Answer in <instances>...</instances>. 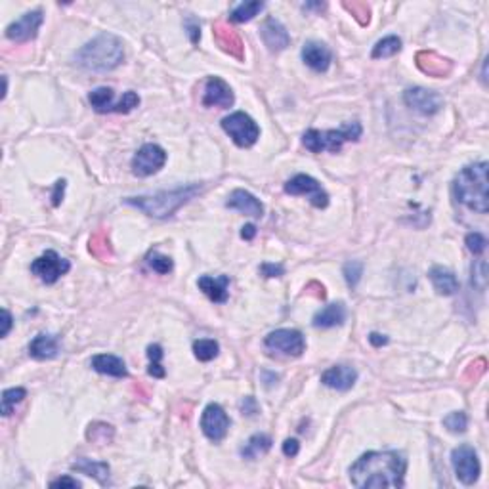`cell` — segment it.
<instances>
[{
	"instance_id": "obj_1",
	"label": "cell",
	"mask_w": 489,
	"mask_h": 489,
	"mask_svg": "<svg viewBox=\"0 0 489 489\" xmlns=\"http://www.w3.org/2000/svg\"><path fill=\"white\" fill-rule=\"evenodd\" d=\"M407 461L397 451H369L350 466L352 483L359 489L404 488Z\"/></svg>"
},
{
	"instance_id": "obj_2",
	"label": "cell",
	"mask_w": 489,
	"mask_h": 489,
	"mask_svg": "<svg viewBox=\"0 0 489 489\" xmlns=\"http://www.w3.org/2000/svg\"><path fill=\"white\" fill-rule=\"evenodd\" d=\"M75 63L86 71L107 73L125 61V47L115 35L101 33L90 42H86L79 52L75 54Z\"/></svg>"
},
{
	"instance_id": "obj_3",
	"label": "cell",
	"mask_w": 489,
	"mask_h": 489,
	"mask_svg": "<svg viewBox=\"0 0 489 489\" xmlns=\"http://www.w3.org/2000/svg\"><path fill=\"white\" fill-rule=\"evenodd\" d=\"M488 163H474L464 166L457 174L453 182V195L461 205L469 206L470 211L485 214L489 211V193H488Z\"/></svg>"
},
{
	"instance_id": "obj_4",
	"label": "cell",
	"mask_w": 489,
	"mask_h": 489,
	"mask_svg": "<svg viewBox=\"0 0 489 489\" xmlns=\"http://www.w3.org/2000/svg\"><path fill=\"white\" fill-rule=\"evenodd\" d=\"M201 185L190 184L184 187H176L171 192H157L153 195H140V197H126L123 203L128 206H134L138 211L146 212L151 218H168L180 206L190 203L197 193H201Z\"/></svg>"
},
{
	"instance_id": "obj_5",
	"label": "cell",
	"mask_w": 489,
	"mask_h": 489,
	"mask_svg": "<svg viewBox=\"0 0 489 489\" xmlns=\"http://www.w3.org/2000/svg\"><path fill=\"white\" fill-rule=\"evenodd\" d=\"M361 132H364V128H361V125L357 120L346 123L340 130H323L321 132V130L310 128L302 136V144L311 153H337L342 149L344 142H357V140L361 138Z\"/></svg>"
},
{
	"instance_id": "obj_6",
	"label": "cell",
	"mask_w": 489,
	"mask_h": 489,
	"mask_svg": "<svg viewBox=\"0 0 489 489\" xmlns=\"http://www.w3.org/2000/svg\"><path fill=\"white\" fill-rule=\"evenodd\" d=\"M222 128L239 147L254 146L260 138V126L256 125V120L243 111H235L222 119Z\"/></svg>"
},
{
	"instance_id": "obj_7",
	"label": "cell",
	"mask_w": 489,
	"mask_h": 489,
	"mask_svg": "<svg viewBox=\"0 0 489 489\" xmlns=\"http://www.w3.org/2000/svg\"><path fill=\"white\" fill-rule=\"evenodd\" d=\"M451 464L455 469V476L459 478V482L464 485H474L480 478V461H478L476 450L463 443L455 450L451 451Z\"/></svg>"
},
{
	"instance_id": "obj_8",
	"label": "cell",
	"mask_w": 489,
	"mask_h": 489,
	"mask_svg": "<svg viewBox=\"0 0 489 489\" xmlns=\"http://www.w3.org/2000/svg\"><path fill=\"white\" fill-rule=\"evenodd\" d=\"M264 346L271 352H279L283 356L300 357L306 350L304 335L297 329L271 330L264 338Z\"/></svg>"
},
{
	"instance_id": "obj_9",
	"label": "cell",
	"mask_w": 489,
	"mask_h": 489,
	"mask_svg": "<svg viewBox=\"0 0 489 489\" xmlns=\"http://www.w3.org/2000/svg\"><path fill=\"white\" fill-rule=\"evenodd\" d=\"M69 270H71L69 260L61 258L56 251H47L44 254H40L39 258H35L33 264H31V271L42 283L47 285H54L61 276H66Z\"/></svg>"
},
{
	"instance_id": "obj_10",
	"label": "cell",
	"mask_w": 489,
	"mask_h": 489,
	"mask_svg": "<svg viewBox=\"0 0 489 489\" xmlns=\"http://www.w3.org/2000/svg\"><path fill=\"white\" fill-rule=\"evenodd\" d=\"M285 192L289 195H308L310 203L316 209H325L329 205V193L325 192L318 180L308 174H297L285 184Z\"/></svg>"
},
{
	"instance_id": "obj_11",
	"label": "cell",
	"mask_w": 489,
	"mask_h": 489,
	"mask_svg": "<svg viewBox=\"0 0 489 489\" xmlns=\"http://www.w3.org/2000/svg\"><path fill=\"white\" fill-rule=\"evenodd\" d=\"M166 163V151L157 144H146L138 149L132 159V174L138 178H147L159 172Z\"/></svg>"
},
{
	"instance_id": "obj_12",
	"label": "cell",
	"mask_w": 489,
	"mask_h": 489,
	"mask_svg": "<svg viewBox=\"0 0 489 489\" xmlns=\"http://www.w3.org/2000/svg\"><path fill=\"white\" fill-rule=\"evenodd\" d=\"M201 430L211 442H222L230 430V416L218 404H209L201 415Z\"/></svg>"
},
{
	"instance_id": "obj_13",
	"label": "cell",
	"mask_w": 489,
	"mask_h": 489,
	"mask_svg": "<svg viewBox=\"0 0 489 489\" xmlns=\"http://www.w3.org/2000/svg\"><path fill=\"white\" fill-rule=\"evenodd\" d=\"M405 106L421 115H436L443 107V98L434 90H426L423 86L407 88L404 94Z\"/></svg>"
},
{
	"instance_id": "obj_14",
	"label": "cell",
	"mask_w": 489,
	"mask_h": 489,
	"mask_svg": "<svg viewBox=\"0 0 489 489\" xmlns=\"http://www.w3.org/2000/svg\"><path fill=\"white\" fill-rule=\"evenodd\" d=\"M44 21L42 10H33V12L23 13V18L13 21L6 27V37L13 42H29L39 35V29Z\"/></svg>"
},
{
	"instance_id": "obj_15",
	"label": "cell",
	"mask_w": 489,
	"mask_h": 489,
	"mask_svg": "<svg viewBox=\"0 0 489 489\" xmlns=\"http://www.w3.org/2000/svg\"><path fill=\"white\" fill-rule=\"evenodd\" d=\"M212 37H214V40H216V44L220 47V50H224L225 54H230V56L235 58V60L239 61L244 60L243 40H241V37H239V33L233 29V27L218 21V23H214V27H212Z\"/></svg>"
},
{
	"instance_id": "obj_16",
	"label": "cell",
	"mask_w": 489,
	"mask_h": 489,
	"mask_svg": "<svg viewBox=\"0 0 489 489\" xmlns=\"http://www.w3.org/2000/svg\"><path fill=\"white\" fill-rule=\"evenodd\" d=\"M233 92L230 85L220 77H209L205 85V96H203V106L205 107H220V109H230L233 106Z\"/></svg>"
},
{
	"instance_id": "obj_17",
	"label": "cell",
	"mask_w": 489,
	"mask_h": 489,
	"mask_svg": "<svg viewBox=\"0 0 489 489\" xmlns=\"http://www.w3.org/2000/svg\"><path fill=\"white\" fill-rule=\"evenodd\" d=\"M416 67L423 71L424 75H430V77H436V79H443L447 77L453 71V61L443 58L438 52H432V50H423V52L416 54Z\"/></svg>"
},
{
	"instance_id": "obj_18",
	"label": "cell",
	"mask_w": 489,
	"mask_h": 489,
	"mask_svg": "<svg viewBox=\"0 0 489 489\" xmlns=\"http://www.w3.org/2000/svg\"><path fill=\"white\" fill-rule=\"evenodd\" d=\"M260 37H262V40H264V44L268 47L270 52H281V50H285V48L291 44V37L287 33V29L276 18H268L262 23Z\"/></svg>"
},
{
	"instance_id": "obj_19",
	"label": "cell",
	"mask_w": 489,
	"mask_h": 489,
	"mask_svg": "<svg viewBox=\"0 0 489 489\" xmlns=\"http://www.w3.org/2000/svg\"><path fill=\"white\" fill-rule=\"evenodd\" d=\"M357 380V371L350 365H335L321 375V383L325 386H329L333 390L346 392L350 390L352 386Z\"/></svg>"
},
{
	"instance_id": "obj_20",
	"label": "cell",
	"mask_w": 489,
	"mask_h": 489,
	"mask_svg": "<svg viewBox=\"0 0 489 489\" xmlns=\"http://www.w3.org/2000/svg\"><path fill=\"white\" fill-rule=\"evenodd\" d=\"M225 206L233 209V211L243 212V214L252 216V218H260L264 214V205L260 203V199L254 197L247 190H235V192L230 193V197L225 201Z\"/></svg>"
},
{
	"instance_id": "obj_21",
	"label": "cell",
	"mask_w": 489,
	"mask_h": 489,
	"mask_svg": "<svg viewBox=\"0 0 489 489\" xmlns=\"http://www.w3.org/2000/svg\"><path fill=\"white\" fill-rule=\"evenodd\" d=\"M302 60L310 69L318 71V73H325L330 66V60H333V54L323 42H318V40H310L306 42L304 48H302Z\"/></svg>"
},
{
	"instance_id": "obj_22",
	"label": "cell",
	"mask_w": 489,
	"mask_h": 489,
	"mask_svg": "<svg viewBox=\"0 0 489 489\" xmlns=\"http://www.w3.org/2000/svg\"><path fill=\"white\" fill-rule=\"evenodd\" d=\"M197 285L199 289L205 292L212 302H216V304L228 302V287H230V278H228V276H220V278L201 276Z\"/></svg>"
},
{
	"instance_id": "obj_23",
	"label": "cell",
	"mask_w": 489,
	"mask_h": 489,
	"mask_svg": "<svg viewBox=\"0 0 489 489\" xmlns=\"http://www.w3.org/2000/svg\"><path fill=\"white\" fill-rule=\"evenodd\" d=\"M90 365H92L94 371H98L101 375H107V377H128V369H126L125 361H123L120 357L113 356V354H99V356H94Z\"/></svg>"
},
{
	"instance_id": "obj_24",
	"label": "cell",
	"mask_w": 489,
	"mask_h": 489,
	"mask_svg": "<svg viewBox=\"0 0 489 489\" xmlns=\"http://www.w3.org/2000/svg\"><path fill=\"white\" fill-rule=\"evenodd\" d=\"M58 352H60V340L56 335L42 333V335H37L29 344V356L39 359V361L52 359V357L58 356Z\"/></svg>"
},
{
	"instance_id": "obj_25",
	"label": "cell",
	"mask_w": 489,
	"mask_h": 489,
	"mask_svg": "<svg viewBox=\"0 0 489 489\" xmlns=\"http://www.w3.org/2000/svg\"><path fill=\"white\" fill-rule=\"evenodd\" d=\"M344 321H346V306L342 302H335V304L325 306L323 310H319L311 319V325L318 329H330V327L342 325Z\"/></svg>"
},
{
	"instance_id": "obj_26",
	"label": "cell",
	"mask_w": 489,
	"mask_h": 489,
	"mask_svg": "<svg viewBox=\"0 0 489 489\" xmlns=\"http://www.w3.org/2000/svg\"><path fill=\"white\" fill-rule=\"evenodd\" d=\"M430 281L434 285V289L438 291V295H443V297H453L457 291H459V281H457L455 273L447 268H442V266H434L428 273Z\"/></svg>"
},
{
	"instance_id": "obj_27",
	"label": "cell",
	"mask_w": 489,
	"mask_h": 489,
	"mask_svg": "<svg viewBox=\"0 0 489 489\" xmlns=\"http://www.w3.org/2000/svg\"><path fill=\"white\" fill-rule=\"evenodd\" d=\"M71 469L77 470V472H82L86 476H92L101 485L109 483V464L107 463H98V461H92V459H77L71 464Z\"/></svg>"
},
{
	"instance_id": "obj_28",
	"label": "cell",
	"mask_w": 489,
	"mask_h": 489,
	"mask_svg": "<svg viewBox=\"0 0 489 489\" xmlns=\"http://www.w3.org/2000/svg\"><path fill=\"white\" fill-rule=\"evenodd\" d=\"M113 98H115V94H113L111 88H107V86H99V88H96V90L90 92L88 101H90V106L94 107V111L117 113L119 101H115Z\"/></svg>"
},
{
	"instance_id": "obj_29",
	"label": "cell",
	"mask_w": 489,
	"mask_h": 489,
	"mask_svg": "<svg viewBox=\"0 0 489 489\" xmlns=\"http://www.w3.org/2000/svg\"><path fill=\"white\" fill-rule=\"evenodd\" d=\"M271 438L268 434H254V436L249 438V442L244 443L241 447V457L243 459H249V461H254L260 455H266L268 451L271 450Z\"/></svg>"
},
{
	"instance_id": "obj_30",
	"label": "cell",
	"mask_w": 489,
	"mask_h": 489,
	"mask_svg": "<svg viewBox=\"0 0 489 489\" xmlns=\"http://www.w3.org/2000/svg\"><path fill=\"white\" fill-rule=\"evenodd\" d=\"M88 251L92 256H96L98 260H111L113 258V247L111 241H109V233L107 230H98V232L92 233L90 237V243H88Z\"/></svg>"
},
{
	"instance_id": "obj_31",
	"label": "cell",
	"mask_w": 489,
	"mask_h": 489,
	"mask_svg": "<svg viewBox=\"0 0 489 489\" xmlns=\"http://www.w3.org/2000/svg\"><path fill=\"white\" fill-rule=\"evenodd\" d=\"M264 2L260 0H251V2H241L239 6H235L230 13V21L233 23H244V21H251L254 16L264 10Z\"/></svg>"
},
{
	"instance_id": "obj_32",
	"label": "cell",
	"mask_w": 489,
	"mask_h": 489,
	"mask_svg": "<svg viewBox=\"0 0 489 489\" xmlns=\"http://www.w3.org/2000/svg\"><path fill=\"white\" fill-rule=\"evenodd\" d=\"M400 50H402V39L396 37V35H390V37H384L383 40H378L377 44L373 47L371 58L373 60H384V58L396 56Z\"/></svg>"
},
{
	"instance_id": "obj_33",
	"label": "cell",
	"mask_w": 489,
	"mask_h": 489,
	"mask_svg": "<svg viewBox=\"0 0 489 489\" xmlns=\"http://www.w3.org/2000/svg\"><path fill=\"white\" fill-rule=\"evenodd\" d=\"M218 342L212 340V338H201V340L193 342V354H195L199 361H211V359L218 356Z\"/></svg>"
},
{
	"instance_id": "obj_34",
	"label": "cell",
	"mask_w": 489,
	"mask_h": 489,
	"mask_svg": "<svg viewBox=\"0 0 489 489\" xmlns=\"http://www.w3.org/2000/svg\"><path fill=\"white\" fill-rule=\"evenodd\" d=\"M147 357H149L147 373H149L153 378H165V367L161 364V359H163V348H161L159 344H149V346H147Z\"/></svg>"
},
{
	"instance_id": "obj_35",
	"label": "cell",
	"mask_w": 489,
	"mask_h": 489,
	"mask_svg": "<svg viewBox=\"0 0 489 489\" xmlns=\"http://www.w3.org/2000/svg\"><path fill=\"white\" fill-rule=\"evenodd\" d=\"M27 396L25 388H8L2 392V415L10 416L12 411L16 409V405L23 402V397Z\"/></svg>"
},
{
	"instance_id": "obj_36",
	"label": "cell",
	"mask_w": 489,
	"mask_h": 489,
	"mask_svg": "<svg viewBox=\"0 0 489 489\" xmlns=\"http://www.w3.org/2000/svg\"><path fill=\"white\" fill-rule=\"evenodd\" d=\"M342 6L346 8L352 16H354V20H356L359 25H369L371 8L367 2H359V0H356V2H344Z\"/></svg>"
},
{
	"instance_id": "obj_37",
	"label": "cell",
	"mask_w": 489,
	"mask_h": 489,
	"mask_svg": "<svg viewBox=\"0 0 489 489\" xmlns=\"http://www.w3.org/2000/svg\"><path fill=\"white\" fill-rule=\"evenodd\" d=\"M147 264L151 266L153 271H157V273H161V276L171 273L172 268H174L172 258L165 256V254H161L159 251H153V252H149V254H147Z\"/></svg>"
},
{
	"instance_id": "obj_38",
	"label": "cell",
	"mask_w": 489,
	"mask_h": 489,
	"mask_svg": "<svg viewBox=\"0 0 489 489\" xmlns=\"http://www.w3.org/2000/svg\"><path fill=\"white\" fill-rule=\"evenodd\" d=\"M443 426L453 434H463L464 430L469 428V416L464 415L463 411H453L443 419Z\"/></svg>"
},
{
	"instance_id": "obj_39",
	"label": "cell",
	"mask_w": 489,
	"mask_h": 489,
	"mask_svg": "<svg viewBox=\"0 0 489 489\" xmlns=\"http://www.w3.org/2000/svg\"><path fill=\"white\" fill-rule=\"evenodd\" d=\"M86 438H88V440H90V442H94V443L111 442L113 426H109V424H104V423L90 424V428H88V434H86Z\"/></svg>"
},
{
	"instance_id": "obj_40",
	"label": "cell",
	"mask_w": 489,
	"mask_h": 489,
	"mask_svg": "<svg viewBox=\"0 0 489 489\" xmlns=\"http://www.w3.org/2000/svg\"><path fill=\"white\" fill-rule=\"evenodd\" d=\"M342 273H344V279H346V283H348V287H350V289H356L357 283H359V279H361V276H364V264H361L359 260L346 262L342 268Z\"/></svg>"
},
{
	"instance_id": "obj_41",
	"label": "cell",
	"mask_w": 489,
	"mask_h": 489,
	"mask_svg": "<svg viewBox=\"0 0 489 489\" xmlns=\"http://www.w3.org/2000/svg\"><path fill=\"white\" fill-rule=\"evenodd\" d=\"M488 283V264L483 260H476L472 264V287H476L482 292Z\"/></svg>"
},
{
	"instance_id": "obj_42",
	"label": "cell",
	"mask_w": 489,
	"mask_h": 489,
	"mask_svg": "<svg viewBox=\"0 0 489 489\" xmlns=\"http://www.w3.org/2000/svg\"><path fill=\"white\" fill-rule=\"evenodd\" d=\"M485 369H488V361H485L483 357H480V359L472 361V364L466 367V371L463 373V380L464 383H476L478 378L485 373Z\"/></svg>"
},
{
	"instance_id": "obj_43",
	"label": "cell",
	"mask_w": 489,
	"mask_h": 489,
	"mask_svg": "<svg viewBox=\"0 0 489 489\" xmlns=\"http://www.w3.org/2000/svg\"><path fill=\"white\" fill-rule=\"evenodd\" d=\"M464 243H466V249H469L472 254H482V252L485 251V247H488V239L483 237L482 233L474 232L466 235Z\"/></svg>"
},
{
	"instance_id": "obj_44",
	"label": "cell",
	"mask_w": 489,
	"mask_h": 489,
	"mask_svg": "<svg viewBox=\"0 0 489 489\" xmlns=\"http://www.w3.org/2000/svg\"><path fill=\"white\" fill-rule=\"evenodd\" d=\"M184 27H185V31H187V35H190L192 44H197L199 39H201V27H199V21L195 20V18H187Z\"/></svg>"
},
{
	"instance_id": "obj_45",
	"label": "cell",
	"mask_w": 489,
	"mask_h": 489,
	"mask_svg": "<svg viewBox=\"0 0 489 489\" xmlns=\"http://www.w3.org/2000/svg\"><path fill=\"white\" fill-rule=\"evenodd\" d=\"M260 273L264 278H281L285 273V268L281 264H271V262H264L260 266Z\"/></svg>"
},
{
	"instance_id": "obj_46",
	"label": "cell",
	"mask_w": 489,
	"mask_h": 489,
	"mask_svg": "<svg viewBox=\"0 0 489 489\" xmlns=\"http://www.w3.org/2000/svg\"><path fill=\"white\" fill-rule=\"evenodd\" d=\"M50 488H69V489H77L80 488L79 480H75L71 476H61L58 480H52L50 482Z\"/></svg>"
},
{
	"instance_id": "obj_47",
	"label": "cell",
	"mask_w": 489,
	"mask_h": 489,
	"mask_svg": "<svg viewBox=\"0 0 489 489\" xmlns=\"http://www.w3.org/2000/svg\"><path fill=\"white\" fill-rule=\"evenodd\" d=\"M241 411H243V415H247V416H254L260 411V407H258V404H256V400L252 396H247L241 402Z\"/></svg>"
},
{
	"instance_id": "obj_48",
	"label": "cell",
	"mask_w": 489,
	"mask_h": 489,
	"mask_svg": "<svg viewBox=\"0 0 489 489\" xmlns=\"http://www.w3.org/2000/svg\"><path fill=\"white\" fill-rule=\"evenodd\" d=\"M298 451H300V443H298V440H295V438H289V440H285L283 442V455L285 457H297Z\"/></svg>"
},
{
	"instance_id": "obj_49",
	"label": "cell",
	"mask_w": 489,
	"mask_h": 489,
	"mask_svg": "<svg viewBox=\"0 0 489 489\" xmlns=\"http://www.w3.org/2000/svg\"><path fill=\"white\" fill-rule=\"evenodd\" d=\"M12 321H13L12 314L4 308V310H2V330H0V337L2 338L8 337V333H10V329H12Z\"/></svg>"
},
{
	"instance_id": "obj_50",
	"label": "cell",
	"mask_w": 489,
	"mask_h": 489,
	"mask_svg": "<svg viewBox=\"0 0 489 489\" xmlns=\"http://www.w3.org/2000/svg\"><path fill=\"white\" fill-rule=\"evenodd\" d=\"M306 295H314L316 298H325V287L319 285L318 281H311L306 285Z\"/></svg>"
},
{
	"instance_id": "obj_51",
	"label": "cell",
	"mask_w": 489,
	"mask_h": 489,
	"mask_svg": "<svg viewBox=\"0 0 489 489\" xmlns=\"http://www.w3.org/2000/svg\"><path fill=\"white\" fill-rule=\"evenodd\" d=\"M63 190H66V180H58V182H56V192H54L52 195L54 206H58L61 201H63Z\"/></svg>"
},
{
	"instance_id": "obj_52",
	"label": "cell",
	"mask_w": 489,
	"mask_h": 489,
	"mask_svg": "<svg viewBox=\"0 0 489 489\" xmlns=\"http://www.w3.org/2000/svg\"><path fill=\"white\" fill-rule=\"evenodd\" d=\"M369 342L375 346V348H380L384 344H388V337H384L380 333H371L369 335Z\"/></svg>"
},
{
	"instance_id": "obj_53",
	"label": "cell",
	"mask_w": 489,
	"mask_h": 489,
	"mask_svg": "<svg viewBox=\"0 0 489 489\" xmlns=\"http://www.w3.org/2000/svg\"><path fill=\"white\" fill-rule=\"evenodd\" d=\"M254 235H256V225L254 224L243 225V230H241V237H243L244 241H252Z\"/></svg>"
}]
</instances>
